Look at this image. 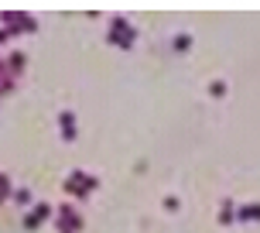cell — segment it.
<instances>
[{
    "instance_id": "obj_1",
    "label": "cell",
    "mask_w": 260,
    "mask_h": 233,
    "mask_svg": "<svg viewBox=\"0 0 260 233\" xmlns=\"http://www.w3.org/2000/svg\"><path fill=\"white\" fill-rule=\"evenodd\" d=\"M62 127H65V131H62L65 137H75V120H72L68 113H62Z\"/></svg>"
}]
</instances>
